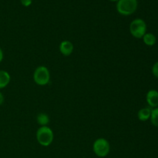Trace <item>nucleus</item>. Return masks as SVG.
I'll list each match as a JSON object with an SVG mask.
<instances>
[{
  "mask_svg": "<svg viewBox=\"0 0 158 158\" xmlns=\"http://www.w3.org/2000/svg\"><path fill=\"white\" fill-rule=\"evenodd\" d=\"M36 140L41 146L48 147L54 140V134L50 127L48 126L40 127L36 131Z\"/></svg>",
  "mask_w": 158,
  "mask_h": 158,
  "instance_id": "nucleus-1",
  "label": "nucleus"
},
{
  "mask_svg": "<svg viewBox=\"0 0 158 158\" xmlns=\"http://www.w3.org/2000/svg\"><path fill=\"white\" fill-rule=\"evenodd\" d=\"M137 6V0H119L117 2V10L120 15L127 16L136 12Z\"/></svg>",
  "mask_w": 158,
  "mask_h": 158,
  "instance_id": "nucleus-2",
  "label": "nucleus"
},
{
  "mask_svg": "<svg viewBox=\"0 0 158 158\" xmlns=\"http://www.w3.org/2000/svg\"><path fill=\"white\" fill-rule=\"evenodd\" d=\"M33 80L39 86H46L50 80V73L47 67L40 66L33 73Z\"/></svg>",
  "mask_w": 158,
  "mask_h": 158,
  "instance_id": "nucleus-3",
  "label": "nucleus"
},
{
  "mask_svg": "<svg viewBox=\"0 0 158 158\" xmlns=\"http://www.w3.org/2000/svg\"><path fill=\"white\" fill-rule=\"evenodd\" d=\"M130 32L136 39H142L147 33V24L142 19H136L130 25Z\"/></svg>",
  "mask_w": 158,
  "mask_h": 158,
  "instance_id": "nucleus-4",
  "label": "nucleus"
},
{
  "mask_svg": "<svg viewBox=\"0 0 158 158\" xmlns=\"http://www.w3.org/2000/svg\"><path fill=\"white\" fill-rule=\"evenodd\" d=\"M94 152L97 157H105L110 151V145L109 141L105 138H98L93 144Z\"/></svg>",
  "mask_w": 158,
  "mask_h": 158,
  "instance_id": "nucleus-5",
  "label": "nucleus"
},
{
  "mask_svg": "<svg viewBox=\"0 0 158 158\" xmlns=\"http://www.w3.org/2000/svg\"><path fill=\"white\" fill-rule=\"evenodd\" d=\"M146 100L150 107H158V91L156 89H151L148 91L146 96Z\"/></svg>",
  "mask_w": 158,
  "mask_h": 158,
  "instance_id": "nucleus-6",
  "label": "nucleus"
},
{
  "mask_svg": "<svg viewBox=\"0 0 158 158\" xmlns=\"http://www.w3.org/2000/svg\"><path fill=\"white\" fill-rule=\"evenodd\" d=\"M74 46L69 40H63L60 44V51L65 56H69L73 53Z\"/></svg>",
  "mask_w": 158,
  "mask_h": 158,
  "instance_id": "nucleus-7",
  "label": "nucleus"
},
{
  "mask_svg": "<svg viewBox=\"0 0 158 158\" xmlns=\"http://www.w3.org/2000/svg\"><path fill=\"white\" fill-rule=\"evenodd\" d=\"M11 81V76L7 71L0 70V89L6 88Z\"/></svg>",
  "mask_w": 158,
  "mask_h": 158,
  "instance_id": "nucleus-8",
  "label": "nucleus"
},
{
  "mask_svg": "<svg viewBox=\"0 0 158 158\" xmlns=\"http://www.w3.org/2000/svg\"><path fill=\"white\" fill-rule=\"evenodd\" d=\"M151 110L152 109L150 107L142 108L137 113V117L140 121H147L151 118Z\"/></svg>",
  "mask_w": 158,
  "mask_h": 158,
  "instance_id": "nucleus-9",
  "label": "nucleus"
},
{
  "mask_svg": "<svg viewBox=\"0 0 158 158\" xmlns=\"http://www.w3.org/2000/svg\"><path fill=\"white\" fill-rule=\"evenodd\" d=\"M142 39H143V41L144 43V44L148 46H154V45H155L156 42H157L156 36L153 33H151V32H148V33L145 34Z\"/></svg>",
  "mask_w": 158,
  "mask_h": 158,
  "instance_id": "nucleus-10",
  "label": "nucleus"
},
{
  "mask_svg": "<svg viewBox=\"0 0 158 158\" xmlns=\"http://www.w3.org/2000/svg\"><path fill=\"white\" fill-rule=\"evenodd\" d=\"M36 121L41 127L47 126L49 123V117L45 113H40L36 117Z\"/></svg>",
  "mask_w": 158,
  "mask_h": 158,
  "instance_id": "nucleus-11",
  "label": "nucleus"
},
{
  "mask_svg": "<svg viewBox=\"0 0 158 158\" xmlns=\"http://www.w3.org/2000/svg\"><path fill=\"white\" fill-rule=\"evenodd\" d=\"M150 119H151V123L154 127H158V107L153 108L152 110H151V115Z\"/></svg>",
  "mask_w": 158,
  "mask_h": 158,
  "instance_id": "nucleus-12",
  "label": "nucleus"
},
{
  "mask_svg": "<svg viewBox=\"0 0 158 158\" xmlns=\"http://www.w3.org/2000/svg\"><path fill=\"white\" fill-rule=\"evenodd\" d=\"M152 73L155 77L158 78V62L155 63L152 67Z\"/></svg>",
  "mask_w": 158,
  "mask_h": 158,
  "instance_id": "nucleus-13",
  "label": "nucleus"
},
{
  "mask_svg": "<svg viewBox=\"0 0 158 158\" xmlns=\"http://www.w3.org/2000/svg\"><path fill=\"white\" fill-rule=\"evenodd\" d=\"M21 2V4L23 5L25 7H28V6H31L32 2V0H20Z\"/></svg>",
  "mask_w": 158,
  "mask_h": 158,
  "instance_id": "nucleus-14",
  "label": "nucleus"
},
{
  "mask_svg": "<svg viewBox=\"0 0 158 158\" xmlns=\"http://www.w3.org/2000/svg\"><path fill=\"white\" fill-rule=\"evenodd\" d=\"M4 100H5L4 96H3V94L0 92V106L3 104V103H4Z\"/></svg>",
  "mask_w": 158,
  "mask_h": 158,
  "instance_id": "nucleus-15",
  "label": "nucleus"
},
{
  "mask_svg": "<svg viewBox=\"0 0 158 158\" xmlns=\"http://www.w3.org/2000/svg\"><path fill=\"white\" fill-rule=\"evenodd\" d=\"M3 58H4V54H3L2 49L0 47V63H1L2 61L3 60Z\"/></svg>",
  "mask_w": 158,
  "mask_h": 158,
  "instance_id": "nucleus-16",
  "label": "nucleus"
},
{
  "mask_svg": "<svg viewBox=\"0 0 158 158\" xmlns=\"http://www.w3.org/2000/svg\"><path fill=\"white\" fill-rule=\"evenodd\" d=\"M110 1H111V2H118L119 0H110Z\"/></svg>",
  "mask_w": 158,
  "mask_h": 158,
  "instance_id": "nucleus-17",
  "label": "nucleus"
}]
</instances>
